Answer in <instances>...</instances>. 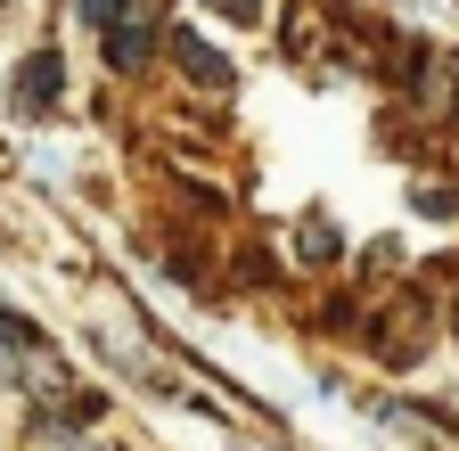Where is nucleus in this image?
Here are the masks:
<instances>
[{"label": "nucleus", "instance_id": "20e7f679", "mask_svg": "<svg viewBox=\"0 0 459 451\" xmlns=\"http://www.w3.org/2000/svg\"><path fill=\"white\" fill-rule=\"evenodd\" d=\"M451 328H459V304H451Z\"/></svg>", "mask_w": 459, "mask_h": 451}, {"label": "nucleus", "instance_id": "f257e3e1", "mask_svg": "<svg viewBox=\"0 0 459 451\" xmlns=\"http://www.w3.org/2000/svg\"><path fill=\"white\" fill-rule=\"evenodd\" d=\"M156 0H115L107 9V25H99V41H107V66L115 74H140L148 66V49H156Z\"/></svg>", "mask_w": 459, "mask_h": 451}, {"label": "nucleus", "instance_id": "7ed1b4c3", "mask_svg": "<svg viewBox=\"0 0 459 451\" xmlns=\"http://www.w3.org/2000/svg\"><path fill=\"white\" fill-rule=\"evenodd\" d=\"M17 107H33V116H41V107H57V58H33V66L17 74Z\"/></svg>", "mask_w": 459, "mask_h": 451}, {"label": "nucleus", "instance_id": "f03ea898", "mask_svg": "<svg viewBox=\"0 0 459 451\" xmlns=\"http://www.w3.org/2000/svg\"><path fill=\"white\" fill-rule=\"evenodd\" d=\"M172 58H181V66H189V82H205V91H221V82H230V66L213 58L197 33H172Z\"/></svg>", "mask_w": 459, "mask_h": 451}]
</instances>
